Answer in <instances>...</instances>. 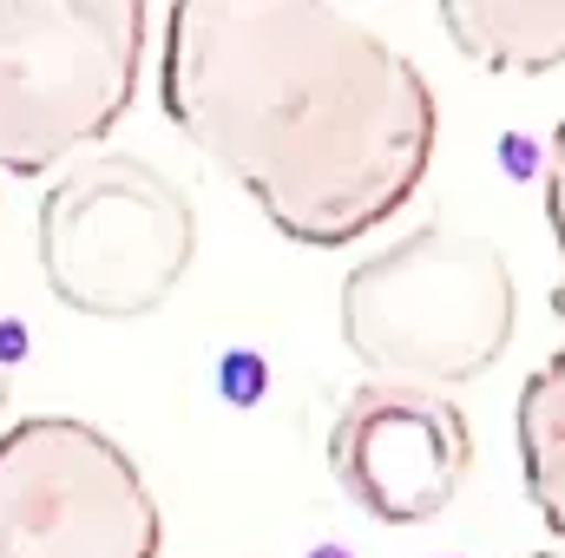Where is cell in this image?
Returning <instances> with one entry per match:
<instances>
[{"label":"cell","instance_id":"cell-1","mask_svg":"<svg viewBox=\"0 0 565 558\" xmlns=\"http://www.w3.org/2000/svg\"><path fill=\"white\" fill-rule=\"evenodd\" d=\"M158 99L309 250H349L408 211L440 139L427 73L329 0L171 7Z\"/></svg>","mask_w":565,"mask_h":558},{"label":"cell","instance_id":"cell-2","mask_svg":"<svg viewBox=\"0 0 565 558\" xmlns=\"http://www.w3.org/2000/svg\"><path fill=\"white\" fill-rule=\"evenodd\" d=\"M335 322L375 382L447 395L507 355L520 329V282L500 244L422 224L342 277Z\"/></svg>","mask_w":565,"mask_h":558},{"label":"cell","instance_id":"cell-3","mask_svg":"<svg viewBox=\"0 0 565 558\" xmlns=\"http://www.w3.org/2000/svg\"><path fill=\"white\" fill-rule=\"evenodd\" d=\"M151 13L139 0H0V171L40 178L132 112Z\"/></svg>","mask_w":565,"mask_h":558},{"label":"cell","instance_id":"cell-4","mask_svg":"<svg viewBox=\"0 0 565 558\" xmlns=\"http://www.w3.org/2000/svg\"><path fill=\"white\" fill-rule=\"evenodd\" d=\"M40 277L93 322L151 315L198 257V211L171 171L139 151H86L40 197Z\"/></svg>","mask_w":565,"mask_h":558},{"label":"cell","instance_id":"cell-5","mask_svg":"<svg viewBox=\"0 0 565 558\" xmlns=\"http://www.w3.org/2000/svg\"><path fill=\"white\" fill-rule=\"evenodd\" d=\"M164 519L139 460L73 415L0 433V558H158Z\"/></svg>","mask_w":565,"mask_h":558},{"label":"cell","instance_id":"cell-6","mask_svg":"<svg viewBox=\"0 0 565 558\" xmlns=\"http://www.w3.org/2000/svg\"><path fill=\"white\" fill-rule=\"evenodd\" d=\"M329 473L375 526H427L473 473V427L447 395L362 382L335 408Z\"/></svg>","mask_w":565,"mask_h":558},{"label":"cell","instance_id":"cell-7","mask_svg":"<svg viewBox=\"0 0 565 558\" xmlns=\"http://www.w3.org/2000/svg\"><path fill=\"white\" fill-rule=\"evenodd\" d=\"M447 40L487 73H553L565 66V0H447Z\"/></svg>","mask_w":565,"mask_h":558},{"label":"cell","instance_id":"cell-8","mask_svg":"<svg viewBox=\"0 0 565 558\" xmlns=\"http://www.w3.org/2000/svg\"><path fill=\"white\" fill-rule=\"evenodd\" d=\"M513 440H520V473H526L533 513L546 519V533L565 539V335L526 375V388L513 401Z\"/></svg>","mask_w":565,"mask_h":558},{"label":"cell","instance_id":"cell-9","mask_svg":"<svg viewBox=\"0 0 565 558\" xmlns=\"http://www.w3.org/2000/svg\"><path fill=\"white\" fill-rule=\"evenodd\" d=\"M546 224H553V244L565 257V119L553 132V151H546Z\"/></svg>","mask_w":565,"mask_h":558},{"label":"cell","instance_id":"cell-10","mask_svg":"<svg viewBox=\"0 0 565 558\" xmlns=\"http://www.w3.org/2000/svg\"><path fill=\"white\" fill-rule=\"evenodd\" d=\"M0 408H7V368H0Z\"/></svg>","mask_w":565,"mask_h":558},{"label":"cell","instance_id":"cell-11","mask_svg":"<svg viewBox=\"0 0 565 558\" xmlns=\"http://www.w3.org/2000/svg\"><path fill=\"white\" fill-rule=\"evenodd\" d=\"M533 558H565V552H533Z\"/></svg>","mask_w":565,"mask_h":558}]
</instances>
